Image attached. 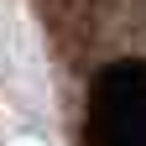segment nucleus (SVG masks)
<instances>
[{"label": "nucleus", "mask_w": 146, "mask_h": 146, "mask_svg": "<svg viewBox=\"0 0 146 146\" xmlns=\"http://www.w3.org/2000/svg\"><path fill=\"white\" fill-rule=\"evenodd\" d=\"M94 146H146V63H115L94 84Z\"/></svg>", "instance_id": "1"}]
</instances>
